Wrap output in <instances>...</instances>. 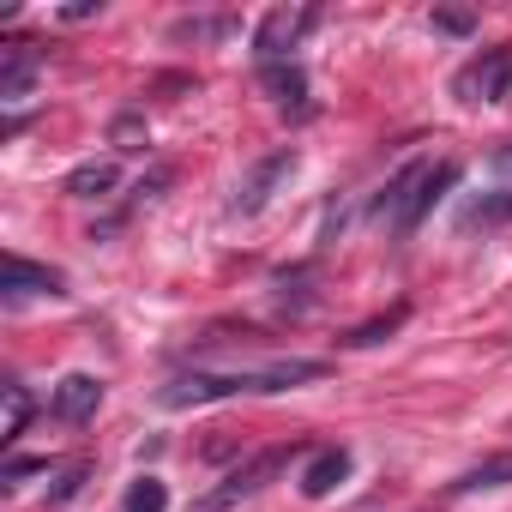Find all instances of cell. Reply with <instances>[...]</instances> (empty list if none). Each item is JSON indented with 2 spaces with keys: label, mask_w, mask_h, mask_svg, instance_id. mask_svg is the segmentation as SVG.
Segmentation results:
<instances>
[{
  "label": "cell",
  "mask_w": 512,
  "mask_h": 512,
  "mask_svg": "<svg viewBox=\"0 0 512 512\" xmlns=\"http://www.w3.org/2000/svg\"><path fill=\"white\" fill-rule=\"evenodd\" d=\"M314 380H326V362H314V356H272V362H241V368L175 374L157 398L169 410H187V404H217V398H241V392H290V386H314Z\"/></svg>",
  "instance_id": "obj_1"
},
{
  "label": "cell",
  "mask_w": 512,
  "mask_h": 512,
  "mask_svg": "<svg viewBox=\"0 0 512 512\" xmlns=\"http://www.w3.org/2000/svg\"><path fill=\"white\" fill-rule=\"evenodd\" d=\"M452 181H458V163H452V157H416V163H404V169L380 187L374 223H386L392 235H410V229L434 211V199H440Z\"/></svg>",
  "instance_id": "obj_2"
},
{
  "label": "cell",
  "mask_w": 512,
  "mask_h": 512,
  "mask_svg": "<svg viewBox=\"0 0 512 512\" xmlns=\"http://www.w3.org/2000/svg\"><path fill=\"white\" fill-rule=\"evenodd\" d=\"M302 169V157H296V145H284V151H272V157H260L241 181H235V199H229V217H260L284 187H290V175Z\"/></svg>",
  "instance_id": "obj_3"
},
{
  "label": "cell",
  "mask_w": 512,
  "mask_h": 512,
  "mask_svg": "<svg viewBox=\"0 0 512 512\" xmlns=\"http://www.w3.org/2000/svg\"><path fill=\"white\" fill-rule=\"evenodd\" d=\"M290 458H296V446H266V452H253L241 470H229V476H223V482L199 500V512H229V506L253 500V494H260V488H266V482L290 464Z\"/></svg>",
  "instance_id": "obj_4"
},
{
  "label": "cell",
  "mask_w": 512,
  "mask_h": 512,
  "mask_svg": "<svg viewBox=\"0 0 512 512\" xmlns=\"http://www.w3.org/2000/svg\"><path fill=\"white\" fill-rule=\"evenodd\" d=\"M452 91H458L464 103H506V97H512V49H482V55L452 79Z\"/></svg>",
  "instance_id": "obj_5"
},
{
  "label": "cell",
  "mask_w": 512,
  "mask_h": 512,
  "mask_svg": "<svg viewBox=\"0 0 512 512\" xmlns=\"http://www.w3.org/2000/svg\"><path fill=\"white\" fill-rule=\"evenodd\" d=\"M308 25H314V7H272V13L260 19V31H253V55H260V67L290 61V49L302 43Z\"/></svg>",
  "instance_id": "obj_6"
},
{
  "label": "cell",
  "mask_w": 512,
  "mask_h": 512,
  "mask_svg": "<svg viewBox=\"0 0 512 512\" xmlns=\"http://www.w3.org/2000/svg\"><path fill=\"white\" fill-rule=\"evenodd\" d=\"M31 296H61V272L25 260V253H7V284H0V302L19 308V302H31Z\"/></svg>",
  "instance_id": "obj_7"
},
{
  "label": "cell",
  "mask_w": 512,
  "mask_h": 512,
  "mask_svg": "<svg viewBox=\"0 0 512 512\" xmlns=\"http://www.w3.org/2000/svg\"><path fill=\"white\" fill-rule=\"evenodd\" d=\"M49 410H55L61 422H91V416L103 410V380H97V374H67V380L49 392Z\"/></svg>",
  "instance_id": "obj_8"
},
{
  "label": "cell",
  "mask_w": 512,
  "mask_h": 512,
  "mask_svg": "<svg viewBox=\"0 0 512 512\" xmlns=\"http://www.w3.org/2000/svg\"><path fill=\"white\" fill-rule=\"evenodd\" d=\"M350 470H356L350 446H320V452L308 458V470H302V494H308V500H326L338 482H350Z\"/></svg>",
  "instance_id": "obj_9"
},
{
  "label": "cell",
  "mask_w": 512,
  "mask_h": 512,
  "mask_svg": "<svg viewBox=\"0 0 512 512\" xmlns=\"http://www.w3.org/2000/svg\"><path fill=\"white\" fill-rule=\"evenodd\" d=\"M260 85L278 97L284 115H308V73H302L296 61H272V67H260Z\"/></svg>",
  "instance_id": "obj_10"
},
{
  "label": "cell",
  "mask_w": 512,
  "mask_h": 512,
  "mask_svg": "<svg viewBox=\"0 0 512 512\" xmlns=\"http://www.w3.org/2000/svg\"><path fill=\"white\" fill-rule=\"evenodd\" d=\"M31 79H37L31 43H7V49H0V103H25L31 97Z\"/></svg>",
  "instance_id": "obj_11"
},
{
  "label": "cell",
  "mask_w": 512,
  "mask_h": 512,
  "mask_svg": "<svg viewBox=\"0 0 512 512\" xmlns=\"http://www.w3.org/2000/svg\"><path fill=\"white\" fill-rule=\"evenodd\" d=\"M115 181H121V169H115L109 157H97V163H79V169L67 175V193H73V199H109Z\"/></svg>",
  "instance_id": "obj_12"
},
{
  "label": "cell",
  "mask_w": 512,
  "mask_h": 512,
  "mask_svg": "<svg viewBox=\"0 0 512 512\" xmlns=\"http://www.w3.org/2000/svg\"><path fill=\"white\" fill-rule=\"evenodd\" d=\"M512 482V452H500V458H482V464H470L458 482H452V494H482V488H506Z\"/></svg>",
  "instance_id": "obj_13"
},
{
  "label": "cell",
  "mask_w": 512,
  "mask_h": 512,
  "mask_svg": "<svg viewBox=\"0 0 512 512\" xmlns=\"http://www.w3.org/2000/svg\"><path fill=\"white\" fill-rule=\"evenodd\" d=\"M109 145H115L121 157H139V151L151 145V133H145V115H133V109H127V115H115V121H109Z\"/></svg>",
  "instance_id": "obj_14"
},
{
  "label": "cell",
  "mask_w": 512,
  "mask_h": 512,
  "mask_svg": "<svg viewBox=\"0 0 512 512\" xmlns=\"http://www.w3.org/2000/svg\"><path fill=\"white\" fill-rule=\"evenodd\" d=\"M31 410H37L31 392H25L19 380H7V422H0V440H19V434L31 428Z\"/></svg>",
  "instance_id": "obj_15"
},
{
  "label": "cell",
  "mask_w": 512,
  "mask_h": 512,
  "mask_svg": "<svg viewBox=\"0 0 512 512\" xmlns=\"http://www.w3.org/2000/svg\"><path fill=\"white\" fill-rule=\"evenodd\" d=\"M127 512H169V488L157 476H133L127 482Z\"/></svg>",
  "instance_id": "obj_16"
},
{
  "label": "cell",
  "mask_w": 512,
  "mask_h": 512,
  "mask_svg": "<svg viewBox=\"0 0 512 512\" xmlns=\"http://www.w3.org/2000/svg\"><path fill=\"white\" fill-rule=\"evenodd\" d=\"M85 476H91V464L79 458V464H55V488H49V506H67L79 488H85Z\"/></svg>",
  "instance_id": "obj_17"
},
{
  "label": "cell",
  "mask_w": 512,
  "mask_h": 512,
  "mask_svg": "<svg viewBox=\"0 0 512 512\" xmlns=\"http://www.w3.org/2000/svg\"><path fill=\"white\" fill-rule=\"evenodd\" d=\"M398 326H404V308H392V314H386V320H374V326H356L344 344H380V338H386V332H398Z\"/></svg>",
  "instance_id": "obj_18"
},
{
  "label": "cell",
  "mask_w": 512,
  "mask_h": 512,
  "mask_svg": "<svg viewBox=\"0 0 512 512\" xmlns=\"http://www.w3.org/2000/svg\"><path fill=\"white\" fill-rule=\"evenodd\" d=\"M434 25L452 31V37H470V13H434Z\"/></svg>",
  "instance_id": "obj_19"
},
{
  "label": "cell",
  "mask_w": 512,
  "mask_h": 512,
  "mask_svg": "<svg viewBox=\"0 0 512 512\" xmlns=\"http://www.w3.org/2000/svg\"><path fill=\"white\" fill-rule=\"evenodd\" d=\"M500 169H506V175H512V145H506V151H500Z\"/></svg>",
  "instance_id": "obj_20"
}]
</instances>
